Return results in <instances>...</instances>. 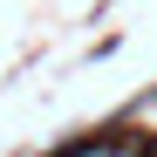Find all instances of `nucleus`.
I'll return each instance as SVG.
<instances>
[{
	"mask_svg": "<svg viewBox=\"0 0 157 157\" xmlns=\"http://www.w3.org/2000/svg\"><path fill=\"white\" fill-rule=\"evenodd\" d=\"M75 157H116V150L109 144H89V150H75Z\"/></svg>",
	"mask_w": 157,
	"mask_h": 157,
	"instance_id": "nucleus-1",
	"label": "nucleus"
},
{
	"mask_svg": "<svg viewBox=\"0 0 157 157\" xmlns=\"http://www.w3.org/2000/svg\"><path fill=\"white\" fill-rule=\"evenodd\" d=\"M116 157H130V150H116Z\"/></svg>",
	"mask_w": 157,
	"mask_h": 157,
	"instance_id": "nucleus-2",
	"label": "nucleus"
}]
</instances>
